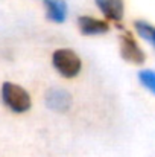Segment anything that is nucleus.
<instances>
[{
	"label": "nucleus",
	"mask_w": 155,
	"mask_h": 157,
	"mask_svg": "<svg viewBox=\"0 0 155 157\" xmlns=\"http://www.w3.org/2000/svg\"><path fill=\"white\" fill-rule=\"evenodd\" d=\"M134 28H135L137 34L143 40L151 43L152 48L155 49V26H152L151 23H148L145 20H137V21H134Z\"/></svg>",
	"instance_id": "obj_8"
},
{
	"label": "nucleus",
	"mask_w": 155,
	"mask_h": 157,
	"mask_svg": "<svg viewBox=\"0 0 155 157\" xmlns=\"http://www.w3.org/2000/svg\"><path fill=\"white\" fill-rule=\"evenodd\" d=\"M44 101L50 110L56 111V113H65L72 107V95L64 89L52 87L46 92Z\"/></svg>",
	"instance_id": "obj_4"
},
{
	"label": "nucleus",
	"mask_w": 155,
	"mask_h": 157,
	"mask_svg": "<svg viewBox=\"0 0 155 157\" xmlns=\"http://www.w3.org/2000/svg\"><path fill=\"white\" fill-rule=\"evenodd\" d=\"M120 55L125 61L131 64H137V66L143 64L146 59L143 49L137 44V41L129 34H123L120 37Z\"/></svg>",
	"instance_id": "obj_3"
},
{
	"label": "nucleus",
	"mask_w": 155,
	"mask_h": 157,
	"mask_svg": "<svg viewBox=\"0 0 155 157\" xmlns=\"http://www.w3.org/2000/svg\"><path fill=\"white\" fill-rule=\"evenodd\" d=\"M52 63L56 72L64 78H75L82 67L81 58L72 49H58L52 55Z\"/></svg>",
	"instance_id": "obj_2"
},
{
	"label": "nucleus",
	"mask_w": 155,
	"mask_h": 157,
	"mask_svg": "<svg viewBox=\"0 0 155 157\" xmlns=\"http://www.w3.org/2000/svg\"><path fill=\"white\" fill-rule=\"evenodd\" d=\"M94 2L108 20L120 21L123 18V0H94Z\"/></svg>",
	"instance_id": "obj_6"
},
{
	"label": "nucleus",
	"mask_w": 155,
	"mask_h": 157,
	"mask_svg": "<svg viewBox=\"0 0 155 157\" xmlns=\"http://www.w3.org/2000/svg\"><path fill=\"white\" fill-rule=\"evenodd\" d=\"M46 17L53 23H62L67 18V3L64 0H44Z\"/></svg>",
	"instance_id": "obj_7"
},
{
	"label": "nucleus",
	"mask_w": 155,
	"mask_h": 157,
	"mask_svg": "<svg viewBox=\"0 0 155 157\" xmlns=\"http://www.w3.org/2000/svg\"><path fill=\"white\" fill-rule=\"evenodd\" d=\"M2 101L14 113H24L32 105L29 93L23 87H20L14 82H3V86H2Z\"/></svg>",
	"instance_id": "obj_1"
},
{
	"label": "nucleus",
	"mask_w": 155,
	"mask_h": 157,
	"mask_svg": "<svg viewBox=\"0 0 155 157\" xmlns=\"http://www.w3.org/2000/svg\"><path fill=\"white\" fill-rule=\"evenodd\" d=\"M78 26L84 35H102L109 31V25L106 21L88 15H81L78 18Z\"/></svg>",
	"instance_id": "obj_5"
},
{
	"label": "nucleus",
	"mask_w": 155,
	"mask_h": 157,
	"mask_svg": "<svg viewBox=\"0 0 155 157\" xmlns=\"http://www.w3.org/2000/svg\"><path fill=\"white\" fill-rule=\"evenodd\" d=\"M138 81L143 87H146L155 96V70H151V69L140 70L138 72Z\"/></svg>",
	"instance_id": "obj_9"
}]
</instances>
